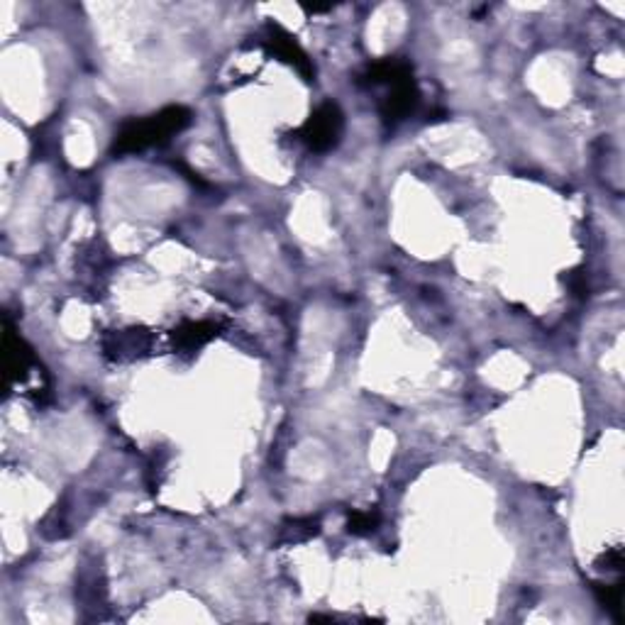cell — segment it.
I'll list each match as a JSON object with an SVG mask.
<instances>
[{"label": "cell", "instance_id": "1", "mask_svg": "<svg viewBox=\"0 0 625 625\" xmlns=\"http://www.w3.org/2000/svg\"><path fill=\"white\" fill-rule=\"evenodd\" d=\"M188 123H191V110L184 106H169L155 116L130 120L117 130L113 139V155H137L149 147L164 145L184 127H188Z\"/></svg>", "mask_w": 625, "mask_h": 625}, {"label": "cell", "instance_id": "2", "mask_svg": "<svg viewBox=\"0 0 625 625\" xmlns=\"http://www.w3.org/2000/svg\"><path fill=\"white\" fill-rule=\"evenodd\" d=\"M345 132V116L338 103H323L306 123L296 130V139L313 152H330L338 147Z\"/></svg>", "mask_w": 625, "mask_h": 625}, {"label": "cell", "instance_id": "3", "mask_svg": "<svg viewBox=\"0 0 625 625\" xmlns=\"http://www.w3.org/2000/svg\"><path fill=\"white\" fill-rule=\"evenodd\" d=\"M418 98H420V91H418L413 71H408V74H403V76H398L396 81H391V84L387 86V96H384V101H381V108H378L381 110V117H384V123L396 125L401 123V120H406V117L416 110Z\"/></svg>", "mask_w": 625, "mask_h": 625}, {"label": "cell", "instance_id": "4", "mask_svg": "<svg viewBox=\"0 0 625 625\" xmlns=\"http://www.w3.org/2000/svg\"><path fill=\"white\" fill-rule=\"evenodd\" d=\"M264 46H267V52H269V55H274L277 59L288 64V66H294V69L306 78V81H313V78H316V66H313V62H310V56L303 52V46L298 45L296 37H291L284 27L269 25L267 39H264Z\"/></svg>", "mask_w": 625, "mask_h": 625}, {"label": "cell", "instance_id": "5", "mask_svg": "<svg viewBox=\"0 0 625 625\" xmlns=\"http://www.w3.org/2000/svg\"><path fill=\"white\" fill-rule=\"evenodd\" d=\"M217 335V325L210 320H188V323L178 325L176 330L171 332V340L178 349L194 352V349L208 345Z\"/></svg>", "mask_w": 625, "mask_h": 625}, {"label": "cell", "instance_id": "6", "mask_svg": "<svg viewBox=\"0 0 625 625\" xmlns=\"http://www.w3.org/2000/svg\"><path fill=\"white\" fill-rule=\"evenodd\" d=\"M108 340L116 342L113 348L106 345V352H108L110 357H116V359H135V357H139L142 352H147L152 338L142 330H123L116 332V335H110Z\"/></svg>", "mask_w": 625, "mask_h": 625}, {"label": "cell", "instance_id": "7", "mask_svg": "<svg viewBox=\"0 0 625 625\" xmlns=\"http://www.w3.org/2000/svg\"><path fill=\"white\" fill-rule=\"evenodd\" d=\"M318 535V520L313 518H296L281 528V540L284 542H303Z\"/></svg>", "mask_w": 625, "mask_h": 625}, {"label": "cell", "instance_id": "8", "mask_svg": "<svg viewBox=\"0 0 625 625\" xmlns=\"http://www.w3.org/2000/svg\"><path fill=\"white\" fill-rule=\"evenodd\" d=\"M596 599L603 603V609L620 618V603H623V584H594Z\"/></svg>", "mask_w": 625, "mask_h": 625}, {"label": "cell", "instance_id": "9", "mask_svg": "<svg viewBox=\"0 0 625 625\" xmlns=\"http://www.w3.org/2000/svg\"><path fill=\"white\" fill-rule=\"evenodd\" d=\"M378 513L377 510H352L348 518V533L369 535L377 530Z\"/></svg>", "mask_w": 625, "mask_h": 625}, {"label": "cell", "instance_id": "10", "mask_svg": "<svg viewBox=\"0 0 625 625\" xmlns=\"http://www.w3.org/2000/svg\"><path fill=\"white\" fill-rule=\"evenodd\" d=\"M599 570H606V571H620L623 570V549L620 548H610L606 549L601 555V559H599Z\"/></svg>", "mask_w": 625, "mask_h": 625}]
</instances>
